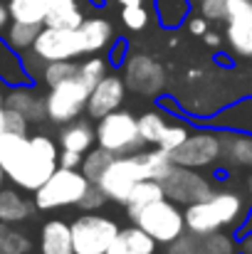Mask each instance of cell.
Wrapping results in <instances>:
<instances>
[{"label":"cell","instance_id":"obj_38","mask_svg":"<svg viewBox=\"0 0 252 254\" xmlns=\"http://www.w3.org/2000/svg\"><path fill=\"white\" fill-rule=\"evenodd\" d=\"M106 202H109V200H106V195L101 192V188H99L96 183H89V188L84 190V195L77 207H80L82 212H96V210H101Z\"/></svg>","mask_w":252,"mask_h":254},{"label":"cell","instance_id":"obj_49","mask_svg":"<svg viewBox=\"0 0 252 254\" xmlns=\"http://www.w3.org/2000/svg\"><path fill=\"white\" fill-rule=\"evenodd\" d=\"M5 131V109L0 106V133Z\"/></svg>","mask_w":252,"mask_h":254},{"label":"cell","instance_id":"obj_3","mask_svg":"<svg viewBox=\"0 0 252 254\" xmlns=\"http://www.w3.org/2000/svg\"><path fill=\"white\" fill-rule=\"evenodd\" d=\"M126 215H129L131 225L141 227L159 245H168L185 232L183 207L168 197H159V200L141 205V207H126Z\"/></svg>","mask_w":252,"mask_h":254},{"label":"cell","instance_id":"obj_24","mask_svg":"<svg viewBox=\"0 0 252 254\" xmlns=\"http://www.w3.org/2000/svg\"><path fill=\"white\" fill-rule=\"evenodd\" d=\"M154 10L164 30H175L190 15V0H154Z\"/></svg>","mask_w":252,"mask_h":254},{"label":"cell","instance_id":"obj_4","mask_svg":"<svg viewBox=\"0 0 252 254\" xmlns=\"http://www.w3.org/2000/svg\"><path fill=\"white\" fill-rule=\"evenodd\" d=\"M86 188H89V180L84 178V173L80 168H62V166H57L55 173L32 192V202L42 212L77 207Z\"/></svg>","mask_w":252,"mask_h":254},{"label":"cell","instance_id":"obj_5","mask_svg":"<svg viewBox=\"0 0 252 254\" xmlns=\"http://www.w3.org/2000/svg\"><path fill=\"white\" fill-rule=\"evenodd\" d=\"M94 143L101 146L104 151H109L111 156H129V153L146 148L139 136L136 116L131 111H121V109L109 111L106 116L96 119Z\"/></svg>","mask_w":252,"mask_h":254},{"label":"cell","instance_id":"obj_52","mask_svg":"<svg viewBox=\"0 0 252 254\" xmlns=\"http://www.w3.org/2000/svg\"><path fill=\"white\" fill-rule=\"evenodd\" d=\"M238 254H240V252H238Z\"/></svg>","mask_w":252,"mask_h":254},{"label":"cell","instance_id":"obj_12","mask_svg":"<svg viewBox=\"0 0 252 254\" xmlns=\"http://www.w3.org/2000/svg\"><path fill=\"white\" fill-rule=\"evenodd\" d=\"M30 50H32L35 55H40L45 62H55V60H80V57H84L77 27H75V30H62V27L42 25Z\"/></svg>","mask_w":252,"mask_h":254},{"label":"cell","instance_id":"obj_34","mask_svg":"<svg viewBox=\"0 0 252 254\" xmlns=\"http://www.w3.org/2000/svg\"><path fill=\"white\" fill-rule=\"evenodd\" d=\"M77 74H80L89 86H94L101 77L109 74V62H106V57H101L99 52H96V55H86L82 62L77 64Z\"/></svg>","mask_w":252,"mask_h":254},{"label":"cell","instance_id":"obj_41","mask_svg":"<svg viewBox=\"0 0 252 254\" xmlns=\"http://www.w3.org/2000/svg\"><path fill=\"white\" fill-rule=\"evenodd\" d=\"M166 254H195V235L183 232L180 237L166 245Z\"/></svg>","mask_w":252,"mask_h":254},{"label":"cell","instance_id":"obj_48","mask_svg":"<svg viewBox=\"0 0 252 254\" xmlns=\"http://www.w3.org/2000/svg\"><path fill=\"white\" fill-rule=\"evenodd\" d=\"M119 5H146V0H116Z\"/></svg>","mask_w":252,"mask_h":254},{"label":"cell","instance_id":"obj_43","mask_svg":"<svg viewBox=\"0 0 252 254\" xmlns=\"http://www.w3.org/2000/svg\"><path fill=\"white\" fill-rule=\"evenodd\" d=\"M2 109H5V106H2ZM5 131H12V133H27V131H30V121H27L22 114H17V111L5 109Z\"/></svg>","mask_w":252,"mask_h":254},{"label":"cell","instance_id":"obj_9","mask_svg":"<svg viewBox=\"0 0 252 254\" xmlns=\"http://www.w3.org/2000/svg\"><path fill=\"white\" fill-rule=\"evenodd\" d=\"M223 158V136L215 131H190L188 138L170 151L173 166L183 168H210Z\"/></svg>","mask_w":252,"mask_h":254},{"label":"cell","instance_id":"obj_46","mask_svg":"<svg viewBox=\"0 0 252 254\" xmlns=\"http://www.w3.org/2000/svg\"><path fill=\"white\" fill-rule=\"evenodd\" d=\"M7 25H10V12H7V5L0 2V37H2V32H5Z\"/></svg>","mask_w":252,"mask_h":254},{"label":"cell","instance_id":"obj_7","mask_svg":"<svg viewBox=\"0 0 252 254\" xmlns=\"http://www.w3.org/2000/svg\"><path fill=\"white\" fill-rule=\"evenodd\" d=\"M89 91L91 86L84 82L80 74L60 82V84L50 86L47 94H45V114H47V121L62 126V124H70L75 119H80L84 111H86V99H89Z\"/></svg>","mask_w":252,"mask_h":254},{"label":"cell","instance_id":"obj_50","mask_svg":"<svg viewBox=\"0 0 252 254\" xmlns=\"http://www.w3.org/2000/svg\"><path fill=\"white\" fill-rule=\"evenodd\" d=\"M5 180H7V178H5V170H2V166H0V188L5 185Z\"/></svg>","mask_w":252,"mask_h":254},{"label":"cell","instance_id":"obj_19","mask_svg":"<svg viewBox=\"0 0 252 254\" xmlns=\"http://www.w3.org/2000/svg\"><path fill=\"white\" fill-rule=\"evenodd\" d=\"M80 42H82V52L86 55H96L104 52L106 45L114 40V27L106 17H84L77 27Z\"/></svg>","mask_w":252,"mask_h":254},{"label":"cell","instance_id":"obj_2","mask_svg":"<svg viewBox=\"0 0 252 254\" xmlns=\"http://www.w3.org/2000/svg\"><path fill=\"white\" fill-rule=\"evenodd\" d=\"M245 215H248V205L243 195L235 190H213L208 197L183 207L185 232L195 237L228 230V227H238L245 220Z\"/></svg>","mask_w":252,"mask_h":254},{"label":"cell","instance_id":"obj_29","mask_svg":"<svg viewBox=\"0 0 252 254\" xmlns=\"http://www.w3.org/2000/svg\"><path fill=\"white\" fill-rule=\"evenodd\" d=\"M32 240L27 232L17 230V225L0 222V254H30Z\"/></svg>","mask_w":252,"mask_h":254},{"label":"cell","instance_id":"obj_44","mask_svg":"<svg viewBox=\"0 0 252 254\" xmlns=\"http://www.w3.org/2000/svg\"><path fill=\"white\" fill-rule=\"evenodd\" d=\"M185 27H188L190 35L203 37V35L208 32V20H205L203 15H188V17H185Z\"/></svg>","mask_w":252,"mask_h":254},{"label":"cell","instance_id":"obj_32","mask_svg":"<svg viewBox=\"0 0 252 254\" xmlns=\"http://www.w3.org/2000/svg\"><path fill=\"white\" fill-rule=\"evenodd\" d=\"M111 153L109 151H104L101 146H91L86 153L82 156V166H80V170L84 173V178L89 180V183H96L99 180V175L104 173V168L111 163Z\"/></svg>","mask_w":252,"mask_h":254},{"label":"cell","instance_id":"obj_36","mask_svg":"<svg viewBox=\"0 0 252 254\" xmlns=\"http://www.w3.org/2000/svg\"><path fill=\"white\" fill-rule=\"evenodd\" d=\"M188 133H190V126H188V124H183V121H168L156 146H159L161 151L170 153V151H175V148L188 138Z\"/></svg>","mask_w":252,"mask_h":254},{"label":"cell","instance_id":"obj_10","mask_svg":"<svg viewBox=\"0 0 252 254\" xmlns=\"http://www.w3.org/2000/svg\"><path fill=\"white\" fill-rule=\"evenodd\" d=\"M161 188L168 200H173L180 207L193 205L215 190V185L208 175H203L195 168H183V166H173L170 173L161 180Z\"/></svg>","mask_w":252,"mask_h":254},{"label":"cell","instance_id":"obj_20","mask_svg":"<svg viewBox=\"0 0 252 254\" xmlns=\"http://www.w3.org/2000/svg\"><path fill=\"white\" fill-rule=\"evenodd\" d=\"M57 146L62 151H75V153H86L94 146V126L86 119H75L70 124H62L57 133Z\"/></svg>","mask_w":252,"mask_h":254},{"label":"cell","instance_id":"obj_23","mask_svg":"<svg viewBox=\"0 0 252 254\" xmlns=\"http://www.w3.org/2000/svg\"><path fill=\"white\" fill-rule=\"evenodd\" d=\"M223 156L243 168H252V133H228L223 136Z\"/></svg>","mask_w":252,"mask_h":254},{"label":"cell","instance_id":"obj_1","mask_svg":"<svg viewBox=\"0 0 252 254\" xmlns=\"http://www.w3.org/2000/svg\"><path fill=\"white\" fill-rule=\"evenodd\" d=\"M57 156L60 146L50 133H0V166L5 178L30 195L55 173Z\"/></svg>","mask_w":252,"mask_h":254},{"label":"cell","instance_id":"obj_22","mask_svg":"<svg viewBox=\"0 0 252 254\" xmlns=\"http://www.w3.org/2000/svg\"><path fill=\"white\" fill-rule=\"evenodd\" d=\"M0 82L5 86L30 84L25 69H22V57L15 52L2 37H0Z\"/></svg>","mask_w":252,"mask_h":254},{"label":"cell","instance_id":"obj_45","mask_svg":"<svg viewBox=\"0 0 252 254\" xmlns=\"http://www.w3.org/2000/svg\"><path fill=\"white\" fill-rule=\"evenodd\" d=\"M82 156H84V153H75V151H62V148H60V156H57V166H62V168H80V166H82Z\"/></svg>","mask_w":252,"mask_h":254},{"label":"cell","instance_id":"obj_13","mask_svg":"<svg viewBox=\"0 0 252 254\" xmlns=\"http://www.w3.org/2000/svg\"><path fill=\"white\" fill-rule=\"evenodd\" d=\"M225 40L233 55L252 60V0H228Z\"/></svg>","mask_w":252,"mask_h":254},{"label":"cell","instance_id":"obj_31","mask_svg":"<svg viewBox=\"0 0 252 254\" xmlns=\"http://www.w3.org/2000/svg\"><path fill=\"white\" fill-rule=\"evenodd\" d=\"M159 197H166L161 183H159V180H151V178H144V180H139V183L131 188V192H129L124 207H141V205H149V202H154V200H159Z\"/></svg>","mask_w":252,"mask_h":254},{"label":"cell","instance_id":"obj_26","mask_svg":"<svg viewBox=\"0 0 252 254\" xmlns=\"http://www.w3.org/2000/svg\"><path fill=\"white\" fill-rule=\"evenodd\" d=\"M50 2L52 0H7V12H10V20L42 25Z\"/></svg>","mask_w":252,"mask_h":254},{"label":"cell","instance_id":"obj_16","mask_svg":"<svg viewBox=\"0 0 252 254\" xmlns=\"http://www.w3.org/2000/svg\"><path fill=\"white\" fill-rule=\"evenodd\" d=\"M35 202L32 197H27L25 190L15 188V185H2L0 188V222L5 225H22L25 220L32 217L35 212Z\"/></svg>","mask_w":252,"mask_h":254},{"label":"cell","instance_id":"obj_21","mask_svg":"<svg viewBox=\"0 0 252 254\" xmlns=\"http://www.w3.org/2000/svg\"><path fill=\"white\" fill-rule=\"evenodd\" d=\"M82 20H84V12H82L80 0H52L42 25L62 27V30H75V27H80Z\"/></svg>","mask_w":252,"mask_h":254},{"label":"cell","instance_id":"obj_14","mask_svg":"<svg viewBox=\"0 0 252 254\" xmlns=\"http://www.w3.org/2000/svg\"><path fill=\"white\" fill-rule=\"evenodd\" d=\"M126 84H124V79L119 77V74H106V77H101L96 84L91 86V91H89V99H86V116L89 119H101V116H106L109 111H116V109H121V104H124V99H126Z\"/></svg>","mask_w":252,"mask_h":254},{"label":"cell","instance_id":"obj_8","mask_svg":"<svg viewBox=\"0 0 252 254\" xmlns=\"http://www.w3.org/2000/svg\"><path fill=\"white\" fill-rule=\"evenodd\" d=\"M70 230H72L75 254H106L114 235L119 232V222L96 210V212H82L77 220L70 222Z\"/></svg>","mask_w":252,"mask_h":254},{"label":"cell","instance_id":"obj_40","mask_svg":"<svg viewBox=\"0 0 252 254\" xmlns=\"http://www.w3.org/2000/svg\"><path fill=\"white\" fill-rule=\"evenodd\" d=\"M198 7L208 22H218V20H225L228 0H198Z\"/></svg>","mask_w":252,"mask_h":254},{"label":"cell","instance_id":"obj_6","mask_svg":"<svg viewBox=\"0 0 252 254\" xmlns=\"http://www.w3.org/2000/svg\"><path fill=\"white\" fill-rule=\"evenodd\" d=\"M141 151H144V148H141ZM141 151L129 153V156H114L111 163L99 175L96 185L101 188V192L106 195V200L119 202V205H126V197H129L131 188H134L139 180L149 178L146 161H144V153H141Z\"/></svg>","mask_w":252,"mask_h":254},{"label":"cell","instance_id":"obj_18","mask_svg":"<svg viewBox=\"0 0 252 254\" xmlns=\"http://www.w3.org/2000/svg\"><path fill=\"white\" fill-rule=\"evenodd\" d=\"M37 250H40V254H75L70 222H65L62 217L47 220L40 230Z\"/></svg>","mask_w":252,"mask_h":254},{"label":"cell","instance_id":"obj_37","mask_svg":"<svg viewBox=\"0 0 252 254\" xmlns=\"http://www.w3.org/2000/svg\"><path fill=\"white\" fill-rule=\"evenodd\" d=\"M121 22L131 32H141L151 22V12L146 5H121Z\"/></svg>","mask_w":252,"mask_h":254},{"label":"cell","instance_id":"obj_25","mask_svg":"<svg viewBox=\"0 0 252 254\" xmlns=\"http://www.w3.org/2000/svg\"><path fill=\"white\" fill-rule=\"evenodd\" d=\"M215 126L220 128H230V131H240V133H252V99L250 101H240L230 109H225L218 119H213Z\"/></svg>","mask_w":252,"mask_h":254},{"label":"cell","instance_id":"obj_33","mask_svg":"<svg viewBox=\"0 0 252 254\" xmlns=\"http://www.w3.org/2000/svg\"><path fill=\"white\" fill-rule=\"evenodd\" d=\"M77 74V60H55V62H45V69H42V77L40 82H45L47 89L70 77Z\"/></svg>","mask_w":252,"mask_h":254},{"label":"cell","instance_id":"obj_51","mask_svg":"<svg viewBox=\"0 0 252 254\" xmlns=\"http://www.w3.org/2000/svg\"><path fill=\"white\" fill-rule=\"evenodd\" d=\"M2 99H5V84L0 82V106H2Z\"/></svg>","mask_w":252,"mask_h":254},{"label":"cell","instance_id":"obj_15","mask_svg":"<svg viewBox=\"0 0 252 254\" xmlns=\"http://www.w3.org/2000/svg\"><path fill=\"white\" fill-rule=\"evenodd\" d=\"M2 106L22 114L30 124H42L47 119V114H45V96H40L35 91V84L5 86Z\"/></svg>","mask_w":252,"mask_h":254},{"label":"cell","instance_id":"obj_11","mask_svg":"<svg viewBox=\"0 0 252 254\" xmlns=\"http://www.w3.org/2000/svg\"><path fill=\"white\" fill-rule=\"evenodd\" d=\"M124 84L126 89L144 94V96H159L166 86V69L161 62H156L149 55H126L124 64Z\"/></svg>","mask_w":252,"mask_h":254},{"label":"cell","instance_id":"obj_30","mask_svg":"<svg viewBox=\"0 0 252 254\" xmlns=\"http://www.w3.org/2000/svg\"><path fill=\"white\" fill-rule=\"evenodd\" d=\"M166 124H168V119L159 109L136 116V126H139V136H141L144 146H156L159 138H161V133H164V128H166Z\"/></svg>","mask_w":252,"mask_h":254},{"label":"cell","instance_id":"obj_39","mask_svg":"<svg viewBox=\"0 0 252 254\" xmlns=\"http://www.w3.org/2000/svg\"><path fill=\"white\" fill-rule=\"evenodd\" d=\"M20 57H22V69H25L30 84H37L40 77H42V69H45V60H42L40 55H35L32 50L20 52Z\"/></svg>","mask_w":252,"mask_h":254},{"label":"cell","instance_id":"obj_27","mask_svg":"<svg viewBox=\"0 0 252 254\" xmlns=\"http://www.w3.org/2000/svg\"><path fill=\"white\" fill-rule=\"evenodd\" d=\"M195 254H238V237L225 230L198 235L195 237Z\"/></svg>","mask_w":252,"mask_h":254},{"label":"cell","instance_id":"obj_42","mask_svg":"<svg viewBox=\"0 0 252 254\" xmlns=\"http://www.w3.org/2000/svg\"><path fill=\"white\" fill-rule=\"evenodd\" d=\"M106 62H109V67H121L124 64V60H126V52H129V45H126V40H111L109 45H106Z\"/></svg>","mask_w":252,"mask_h":254},{"label":"cell","instance_id":"obj_17","mask_svg":"<svg viewBox=\"0 0 252 254\" xmlns=\"http://www.w3.org/2000/svg\"><path fill=\"white\" fill-rule=\"evenodd\" d=\"M156 247L159 242L151 235H146L136 225H129V227H119L106 254H156Z\"/></svg>","mask_w":252,"mask_h":254},{"label":"cell","instance_id":"obj_28","mask_svg":"<svg viewBox=\"0 0 252 254\" xmlns=\"http://www.w3.org/2000/svg\"><path fill=\"white\" fill-rule=\"evenodd\" d=\"M42 25H32V22H17V20H10V25L5 27L2 32V40L15 50V52H25L32 47L37 32H40Z\"/></svg>","mask_w":252,"mask_h":254},{"label":"cell","instance_id":"obj_35","mask_svg":"<svg viewBox=\"0 0 252 254\" xmlns=\"http://www.w3.org/2000/svg\"><path fill=\"white\" fill-rule=\"evenodd\" d=\"M144 153V161H146V170H149V178L151 180H164L168 173H170V168H173V161H170V153H166V151H161L159 146H154V151H141Z\"/></svg>","mask_w":252,"mask_h":254},{"label":"cell","instance_id":"obj_47","mask_svg":"<svg viewBox=\"0 0 252 254\" xmlns=\"http://www.w3.org/2000/svg\"><path fill=\"white\" fill-rule=\"evenodd\" d=\"M203 40H205V45H208V47H220V42H223V37H220L218 32H210V30L203 35Z\"/></svg>","mask_w":252,"mask_h":254}]
</instances>
